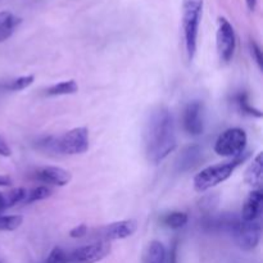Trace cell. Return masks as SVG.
<instances>
[{
  "instance_id": "cell-1",
  "label": "cell",
  "mask_w": 263,
  "mask_h": 263,
  "mask_svg": "<svg viewBox=\"0 0 263 263\" xmlns=\"http://www.w3.org/2000/svg\"><path fill=\"white\" fill-rule=\"evenodd\" d=\"M146 158L158 164L176 149V128L171 110L164 105L152 110L144 131Z\"/></svg>"
},
{
  "instance_id": "cell-2",
  "label": "cell",
  "mask_w": 263,
  "mask_h": 263,
  "mask_svg": "<svg viewBox=\"0 0 263 263\" xmlns=\"http://www.w3.org/2000/svg\"><path fill=\"white\" fill-rule=\"evenodd\" d=\"M41 148L68 156L82 154L89 149V131L86 127H74L61 136H48L39 141Z\"/></svg>"
},
{
  "instance_id": "cell-3",
  "label": "cell",
  "mask_w": 263,
  "mask_h": 263,
  "mask_svg": "<svg viewBox=\"0 0 263 263\" xmlns=\"http://www.w3.org/2000/svg\"><path fill=\"white\" fill-rule=\"evenodd\" d=\"M202 13L203 0H182V31L185 50L189 61H193L197 53L198 31Z\"/></svg>"
},
{
  "instance_id": "cell-4",
  "label": "cell",
  "mask_w": 263,
  "mask_h": 263,
  "mask_svg": "<svg viewBox=\"0 0 263 263\" xmlns=\"http://www.w3.org/2000/svg\"><path fill=\"white\" fill-rule=\"evenodd\" d=\"M248 156L243 154L236 158H233L230 162H223V163L213 164V166L207 167L202 170L197 176L194 177V189L199 193H204L212 187L217 186L218 184H222L223 181L229 179L235 171L236 167L246 161Z\"/></svg>"
},
{
  "instance_id": "cell-5",
  "label": "cell",
  "mask_w": 263,
  "mask_h": 263,
  "mask_svg": "<svg viewBox=\"0 0 263 263\" xmlns=\"http://www.w3.org/2000/svg\"><path fill=\"white\" fill-rule=\"evenodd\" d=\"M247 143H248V136L243 128H228L216 140L215 152L221 157L236 158L244 153Z\"/></svg>"
},
{
  "instance_id": "cell-6",
  "label": "cell",
  "mask_w": 263,
  "mask_h": 263,
  "mask_svg": "<svg viewBox=\"0 0 263 263\" xmlns=\"http://www.w3.org/2000/svg\"><path fill=\"white\" fill-rule=\"evenodd\" d=\"M217 53L222 63H229L233 59L236 48V36L233 25L225 17L217 20V33H216Z\"/></svg>"
},
{
  "instance_id": "cell-7",
  "label": "cell",
  "mask_w": 263,
  "mask_h": 263,
  "mask_svg": "<svg viewBox=\"0 0 263 263\" xmlns=\"http://www.w3.org/2000/svg\"><path fill=\"white\" fill-rule=\"evenodd\" d=\"M234 240L238 244V247L243 251H253L257 248L261 240V225L258 220L252 221V222H246L240 218L238 225L231 233Z\"/></svg>"
},
{
  "instance_id": "cell-8",
  "label": "cell",
  "mask_w": 263,
  "mask_h": 263,
  "mask_svg": "<svg viewBox=\"0 0 263 263\" xmlns=\"http://www.w3.org/2000/svg\"><path fill=\"white\" fill-rule=\"evenodd\" d=\"M110 253V244L107 240H100L89 246L81 247L69 254L72 263H97Z\"/></svg>"
},
{
  "instance_id": "cell-9",
  "label": "cell",
  "mask_w": 263,
  "mask_h": 263,
  "mask_svg": "<svg viewBox=\"0 0 263 263\" xmlns=\"http://www.w3.org/2000/svg\"><path fill=\"white\" fill-rule=\"evenodd\" d=\"M182 127L185 133L192 136L202 135L204 131V118H203V104L199 100L187 103L182 112Z\"/></svg>"
},
{
  "instance_id": "cell-10",
  "label": "cell",
  "mask_w": 263,
  "mask_h": 263,
  "mask_svg": "<svg viewBox=\"0 0 263 263\" xmlns=\"http://www.w3.org/2000/svg\"><path fill=\"white\" fill-rule=\"evenodd\" d=\"M138 230V222L135 220H122L112 222L100 229L104 240H121L133 236Z\"/></svg>"
},
{
  "instance_id": "cell-11",
  "label": "cell",
  "mask_w": 263,
  "mask_h": 263,
  "mask_svg": "<svg viewBox=\"0 0 263 263\" xmlns=\"http://www.w3.org/2000/svg\"><path fill=\"white\" fill-rule=\"evenodd\" d=\"M36 179L44 184L54 185V186H66L71 182L72 176L69 171L62 167L48 166L36 171Z\"/></svg>"
},
{
  "instance_id": "cell-12",
  "label": "cell",
  "mask_w": 263,
  "mask_h": 263,
  "mask_svg": "<svg viewBox=\"0 0 263 263\" xmlns=\"http://www.w3.org/2000/svg\"><path fill=\"white\" fill-rule=\"evenodd\" d=\"M203 151L198 144H192V145L185 146L181 153L177 156L176 159V170L181 174L195 168L202 161Z\"/></svg>"
},
{
  "instance_id": "cell-13",
  "label": "cell",
  "mask_w": 263,
  "mask_h": 263,
  "mask_svg": "<svg viewBox=\"0 0 263 263\" xmlns=\"http://www.w3.org/2000/svg\"><path fill=\"white\" fill-rule=\"evenodd\" d=\"M262 203H263V194L261 189H254L251 192V194L247 198L246 203L241 210L240 218L246 222H252V221L258 220L259 215L262 211Z\"/></svg>"
},
{
  "instance_id": "cell-14",
  "label": "cell",
  "mask_w": 263,
  "mask_h": 263,
  "mask_svg": "<svg viewBox=\"0 0 263 263\" xmlns=\"http://www.w3.org/2000/svg\"><path fill=\"white\" fill-rule=\"evenodd\" d=\"M21 23V18L10 12H0V43L8 40Z\"/></svg>"
},
{
  "instance_id": "cell-15",
  "label": "cell",
  "mask_w": 263,
  "mask_h": 263,
  "mask_svg": "<svg viewBox=\"0 0 263 263\" xmlns=\"http://www.w3.org/2000/svg\"><path fill=\"white\" fill-rule=\"evenodd\" d=\"M262 176H263V157L262 153L257 154L256 158L251 163L246 172V182L251 185L252 187L259 189L262 184Z\"/></svg>"
},
{
  "instance_id": "cell-16",
  "label": "cell",
  "mask_w": 263,
  "mask_h": 263,
  "mask_svg": "<svg viewBox=\"0 0 263 263\" xmlns=\"http://www.w3.org/2000/svg\"><path fill=\"white\" fill-rule=\"evenodd\" d=\"M167 252L163 244L153 240L148 244L144 252V263H166Z\"/></svg>"
},
{
  "instance_id": "cell-17",
  "label": "cell",
  "mask_w": 263,
  "mask_h": 263,
  "mask_svg": "<svg viewBox=\"0 0 263 263\" xmlns=\"http://www.w3.org/2000/svg\"><path fill=\"white\" fill-rule=\"evenodd\" d=\"M77 90H79L77 82L74 80H68V81H62L50 86L49 89H46L45 94L48 97H61V95L76 94Z\"/></svg>"
},
{
  "instance_id": "cell-18",
  "label": "cell",
  "mask_w": 263,
  "mask_h": 263,
  "mask_svg": "<svg viewBox=\"0 0 263 263\" xmlns=\"http://www.w3.org/2000/svg\"><path fill=\"white\" fill-rule=\"evenodd\" d=\"M187 221H189V217L186 213L180 212V211H172L162 217V223L172 230H179V229L184 228Z\"/></svg>"
},
{
  "instance_id": "cell-19",
  "label": "cell",
  "mask_w": 263,
  "mask_h": 263,
  "mask_svg": "<svg viewBox=\"0 0 263 263\" xmlns=\"http://www.w3.org/2000/svg\"><path fill=\"white\" fill-rule=\"evenodd\" d=\"M51 195V190L48 186H37L33 187V189L27 190V194H26L25 202L23 204H30L33 202H40V200L46 199Z\"/></svg>"
},
{
  "instance_id": "cell-20",
  "label": "cell",
  "mask_w": 263,
  "mask_h": 263,
  "mask_svg": "<svg viewBox=\"0 0 263 263\" xmlns=\"http://www.w3.org/2000/svg\"><path fill=\"white\" fill-rule=\"evenodd\" d=\"M23 222L22 216H3L0 215V231H13L20 228Z\"/></svg>"
},
{
  "instance_id": "cell-21",
  "label": "cell",
  "mask_w": 263,
  "mask_h": 263,
  "mask_svg": "<svg viewBox=\"0 0 263 263\" xmlns=\"http://www.w3.org/2000/svg\"><path fill=\"white\" fill-rule=\"evenodd\" d=\"M35 81V76L33 74H27V76H21L18 79L13 80L9 84L5 86V89L10 90V91H21V90L27 89L28 86L33 84Z\"/></svg>"
},
{
  "instance_id": "cell-22",
  "label": "cell",
  "mask_w": 263,
  "mask_h": 263,
  "mask_svg": "<svg viewBox=\"0 0 263 263\" xmlns=\"http://www.w3.org/2000/svg\"><path fill=\"white\" fill-rule=\"evenodd\" d=\"M26 194H27V190L23 189V187H17V189H13L12 192L8 193L7 195H4L5 205H7V208L13 207V205L25 202Z\"/></svg>"
},
{
  "instance_id": "cell-23",
  "label": "cell",
  "mask_w": 263,
  "mask_h": 263,
  "mask_svg": "<svg viewBox=\"0 0 263 263\" xmlns=\"http://www.w3.org/2000/svg\"><path fill=\"white\" fill-rule=\"evenodd\" d=\"M69 262V256L63 251L62 248H55L49 253L48 258L44 261V263H68Z\"/></svg>"
},
{
  "instance_id": "cell-24",
  "label": "cell",
  "mask_w": 263,
  "mask_h": 263,
  "mask_svg": "<svg viewBox=\"0 0 263 263\" xmlns=\"http://www.w3.org/2000/svg\"><path fill=\"white\" fill-rule=\"evenodd\" d=\"M236 103H238L240 110H243V113H247L249 116H254V117H261L262 113L258 109H254L253 107H251V104L247 100V97L244 94H239L236 97Z\"/></svg>"
},
{
  "instance_id": "cell-25",
  "label": "cell",
  "mask_w": 263,
  "mask_h": 263,
  "mask_svg": "<svg viewBox=\"0 0 263 263\" xmlns=\"http://www.w3.org/2000/svg\"><path fill=\"white\" fill-rule=\"evenodd\" d=\"M249 49H251V54L252 57H253V61L258 64L259 69H262L263 58H262V50L261 48H259V45L256 43V41H251V44H249Z\"/></svg>"
},
{
  "instance_id": "cell-26",
  "label": "cell",
  "mask_w": 263,
  "mask_h": 263,
  "mask_svg": "<svg viewBox=\"0 0 263 263\" xmlns=\"http://www.w3.org/2000/svg\"><path fill=\"white\" fill-rule=\"evenodd\" d=\"M87 234V226L85 225V223H81V225L76 226V228L72 229L71 231H69V236L73 239H80L82 238V236H85Z\"/></svg>"
},
{
  "instance_id": "cell-27",
  "label": "cell",
  "mask_w": 263,
  "mask_h": 263,
  "mask_svg": "<svg viewBox=\"0 0 263 263\" xmlns=\"http://www.w3.org/2000/svg\"><path fill=\"white\" fill-rule=\"evenodd\" d=\"M0 156L2 157H10L12 156V149L8 145L7 141L0 136Z\"/></svg>"
},
{
  "instance_id": "cell-28",
  "label": "cell",
  "mask_w": 263,
  "mask_h": 263,
  "mask_svg": "<svg viewBox=\"0 0 263 263\" xmlns=\"http://www.w3.org/2000/svg\"><path fill=\"white\" fill-rule=\"evenodd\" d=\"M166 263H177V241H175L170 251L168 259H166Z\"/></svg>"
},
{
  "instance_id": "cell-29",
  "label": "cell",
  "mask_w": 263,
  "mask_h": 263,
  "mask_svg": "<svg viewBox=\"0 0 263 263\" xmlns=\"http://www.w3.org/2000/svg\"><path fill=\"white\" fill-rule=\"evenodd\" d=\"M12 185V180L7 176H0V186H9Z\"/></svg>"
},
{
  "instance_id": "cell-30",
  "label": "cell",
  "mask_w": 263,
  "mask_h": 263,
  "mask_svg": "<svg viewBox=\"0 0 263 263\" xmlns=\"http://www.w3.org/2000/svg\"><path fill=\"white\" fill-rule=\"evenodd\" d=\"M247 5H248L249 10H254L257 7V0H246Z\"/></svg>"
},
{
  "instance_id": "cell-31",
  "label": "cell",
  "mask_w": 263,
  "mask_h": 263,
  "mask_svg": "<svg viewBox=\"0 0 263 263\" xmlns=\"http://www.w3.org/2000/svg\"><path fill=\"white\" fill-rule=\"evenodd\" d=\"M0 204L5 205V198H4V194H2V193H0ZM5 208H7V205H5Z\"/></svg>"
},
{
  "instance_id": "cell-32",
  "label": "cell",
  "mask_w": 263,
  "mask_h": 263,
  "mask_svg": "<svg viewBox=\"0 0 263 263\" xmlns=\"http://www.w3.org/2000/svg\"><path fill=\"white\" fill-rule=\"evenodd\" d=\"M4 210H7V208H5V205L4 204H0V215H2V212Z\"/></svg>"
},
{
  "instance_id": "cell-33",
  "label": "cell",
  "mask_w": 263,
  "mask_h": 263,
  "mask_svg": "<svg viewBox=\"0 0 263 263\" xmlns=\"http://www.w3.org/2000/svg\"><path fill=\"white\" fill-rule=\"evenodd\" d=\"M0 263H2V262H0Z\"/></svg>"
}]
</instances>
